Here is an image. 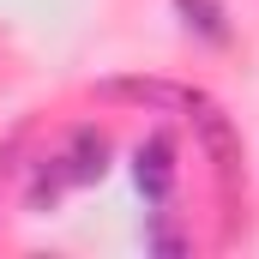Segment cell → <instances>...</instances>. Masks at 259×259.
<instances>
[{
  "mask_svg": "<svg viewBox=\"0 0 259 259\" xmlns=\"http://www.w3.org/2000/svg\"><path fill=\"white\" fill-rule=\"evenodd\" d=\"M151 247H157V253H181V235H169V229L157 223V229H151Z\"/></svg>",
  "mask_w": 259,
  "mask_h": 259,
  "instance_id": "cell-6",
  "label": "cell"
},
{
  "mask_svg": "<svg viewBox=\"0 0 259 259\" xmlns=\"http://www.w3.org/2000/svg\"><path fill=\"white\" fill-rule=\"evenodd\" d=\"M175 12H181V24L193 30L199 42H211V49H229V12L217 6V0H175Z\"/></svg>",
  "mask_w": 259,
  "mask_h": 259,
  "instance_id": "cell-5",
  "label": "cell"
},
{
  "mask_svg": "<svg viewBox=\"0 0 259 259\" xmlns=\"http://www.w3.org/2000/svg\"><path fill=\"white\" fill-rule=\"evenodd\" d=\"M97 97H109V103H139V109H157V115H193V103L205 91L175 84V78H103Z\"/></svg>",
  "mask_w": 259,
  "mask_h": 259,
  "instance_id": "cell-1",
  "label": "cell"
},
{
  "mask_svg": "<svg viewBox=\"0 0 259 259\" xmlns=\"http://www.w3.org/2000/svg\"><path fill=\"white\" fill-rule=\"evenodd\" d=\"M193 127H199V139H205V151H211V163H217V175L235 181V169H241V139L229 127V115H223L211 97H199L193 103Z\"/></svg>",
  "mask_w": 259,
  "mask_h": 259,
  "instance_id": "cell-3",
  "label": "cell"
},
{
  "mask_svg": "<svg viewBox=\"0 0 259 259\" xmlns=\"http://www.w3.org/2000/svg\"><path fill=\"white\" fill-rule=\"evenodd\" d=\"M61 163V175L72 181V187H84V181H103V169H109V139L97 127H78L72 139H66V157H55Z\"/></svg>",
  "mask_w": 259,
  "mask_h": 259,
  "instance_id": "cell-4",
  "label": "cell"
},
{
  "mask_svg": "<svg viewBox=\"0 0 259 259\" xmlns=\"http://www.w3.org/2000/svg\"><path fill=\"white\" fill-rule=\"evenodd\" d=\"M133 181H139L145 205H157V211L175 199V139H169V133L139 139V151H133Z\"/></svg>",
  "mask_w": 259,
  "mask_h": 259,
  "instance_id": "cell-2",
  "label": "cell"
}]
</instances>
